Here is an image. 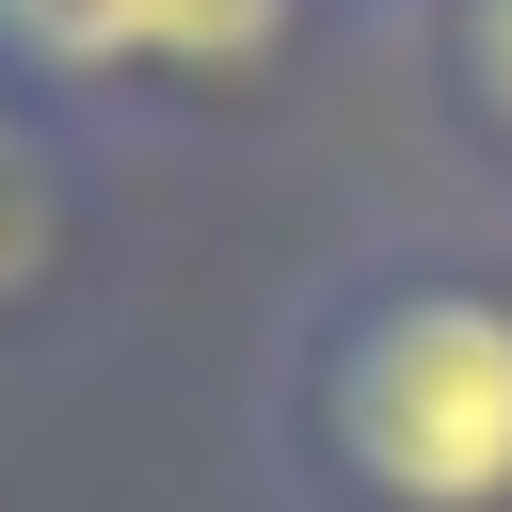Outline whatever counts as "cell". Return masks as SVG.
<instances>
[{
  "mask_svg": "<svg viewBox=\"0 0 512 512\" xmlns=\"http://www.w3.org/2000/svg\"><path fill=\"white\" fill-rule=\"evenodd\" d=\"M336 0H0V96L48 112L64 144H224L304 96L336 48Z\"/></svg>",
  "mask_w": 512,
  "mask_h": 512,
  "instance_id": "obj_2",
  "label": "cell"
},
{
  "mask_svg": "<svg viewBox=\"0 0 512 512\" xmlns=\"http://www.w3.org/2000/svg\"><path fill=\"white\" fill-rule=\"evenodd\" d=\"M256 464L288 512H512V240L368 224L256 352Z\"/></svg>",
  "mask_w": 512,
  "mask_h": 512,
  "instance_id": "obj_1",
  "label": "cell"
},
{
  "mask_svg": "<svg viewBox=\"0 0 512 512\" xmlns=\"http://www.w3.org/2000/svg\"><path fill=\"white\" fill-rule=\"evenodd\" d=\"M400 48H416V96H432L448 160L512 192V0H416Z\"/></svg>",
  "mask_w": 512,
  "mask_h": 512,
  "instance_id": "obj_4",
  "label": "cell"
},
{
  "mask_svg": "<svg viewBox=\"0 0 512 512\" xmlns=\"http://www.w3.org/2000/svg\"><path fill=\"white\" fill-rule=\"evenodd\" d=\"M128 304V176L0 96V384L64 368Z\"/></svg>",
  "mask_w": 512,
  "mask_h": 512,
  "instance_id": "obj_3",
  "label": "cell"
},
{
  "mask_svg": "<svg viewBox=\"0 0 512 512\" xmlns=\"http://www.w3.org/2000/svg\"><path fill=\"white\" fill-rule=\"evenodd\" d=\"M336 16H352V32H400V16H416V0H336Z\"/></svg>",
  "mask_w": 512,
  "mask_h": 512,
  "instance_id": "obj_5",
  "label": "cell"
}]
</instances>
